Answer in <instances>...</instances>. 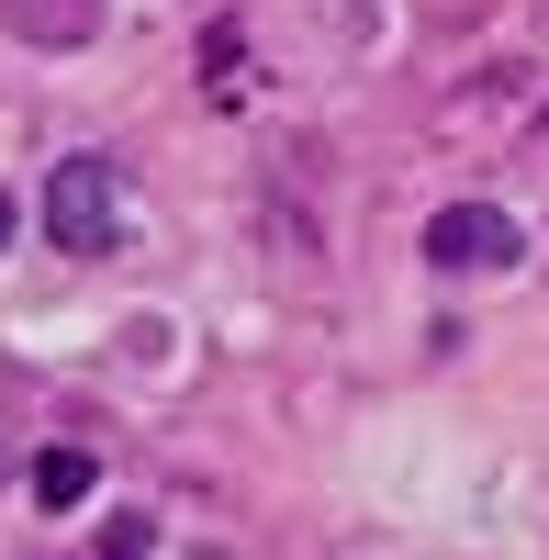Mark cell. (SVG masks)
Returning <instances> with one entry per match:
<instances>
[{"label":"cell","instance_id":"6da1fadb","mask_svg":"<svg viewBox=\"0 0 549 560\" xmlns=\"http://www.w3.org/2000/svg\"><path fill=\"white\" fill-rule=\"evenodd\" d=\"M45 236H57V258H113L124 247V179H113V158H57L45 168Z\"/></svg>","mask_w":549,"mask_h":560},{"label":"cell","instance_id":"5b68a950","mask_svg":"<svg viewBox=\"0 0 549 560\" xmlns=\"http://www.w3.org/2000/svg\"><path fill=\"white\" fill-rule=\"evenodd\" d=\"M102 560H213V549H168L147 516H124V527H102Z\"/></svg>","mask_w":549,"mask_h":560},{"label":"cell","instance_id":"3957f363","mask_svg":"<svg viewBox=\"0 0 549 560\" xmlns=\"http://www.w3.org/2000/svg\"><path fill=\"white\" fill-rule=\"evenodd\" d=\"M0 34L45 45V57H68V45L102 34V0H0Z\"/></svg>","mask_w":549,"mask_h":560},{"label":"cell","instance_id":"8992f818","mask_svg":"<svg viewBox=\"0 0 549 560\" xmlns=\"http://www.w3.org/2000/svg\"><path fill=\"white\" fill-rule=\"evenodd\" d=\"M0 247H12V191H0Z\"/></svg>","mask_w":549,"mask_h":560},{"label":"cell","instance_id":"7a4b0ae2","mask_svg":"<svg viewBox=\"0 0 549 560\" xmlns=\"http://www.w3.org/2000/svg\"><path fill=\"white\" fill-rule=\"evenodd\" d=\"M427 258H437L448 280H482V269H516L527 236H516V213H505V202H448V213L427 224Z\"/></svg>","mask_w":549,"mask_h":560},{"label":"cell","instance_id":"277c9868","mask_svg":"<svg viewBox=\"0 0 549 560\" xmlns=\"http://www.w3.org/2000/svg\"><path fill=\"white\" fill-rule=\"evenodd\" d=\"M34 493H45V516L79 504V493H90V448H45V459H34Z\"/></svg>","mask_w":549,"mask_h":560}]
</instances>
